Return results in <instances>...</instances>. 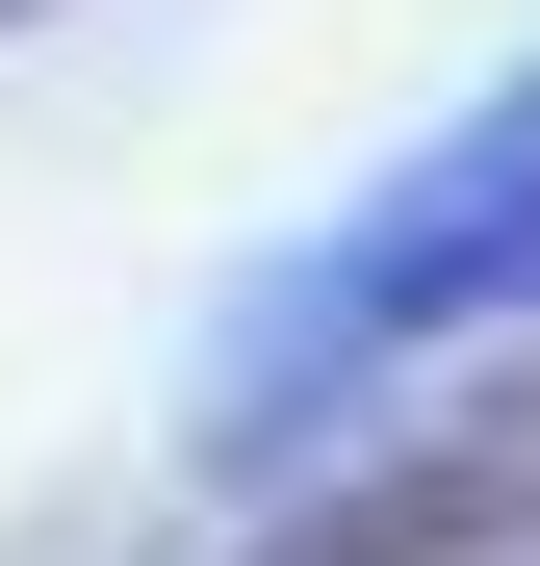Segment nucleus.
Returning <instances> with one entry per match:
<instances>
[{"instance_id": "f257e3e1", "label": "nucleus", "mask_w": 540, "mask_h": 566, "mask_svg": "<svg viewBox=\"0 0 540 566\" xmlns=\"http://www.w3.org/2000/svg\"><path fill=\"white\" fill-rule=\"evenodd\" d=\"M0 27H77V0H0Z\"/></svg>"}]
</instances>
